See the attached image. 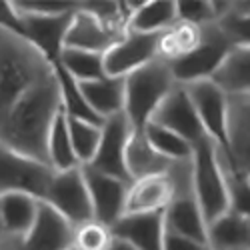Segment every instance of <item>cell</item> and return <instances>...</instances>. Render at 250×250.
<instances>
[{"instance_id":"cb8c5ba5","label":"cell","mask_w":250,"mask_h":250,"mask_svg":"<svg viewBox=\"0 0 250 250\" xmlns=\"http://www.w3.org/2000/svg\"><path fill=\"white\" fill-rule=\"evenodd\" d=\"M178 22L176 2H140L126 22V32L162 34Z\"/></svg>"},{"instance_id":"f1b7e54d","label":"cell","mask_w":250,"mask_h":250,"mask_svg":"<svg viewBox=\"0 0 250 250\" xmlns=\"http://www.w3.org/2000/svg\"><path fill=\"white\" fill-rule=\"evenodd\" d=\"M198 36H200V28L192 24L176 22L172 28H168L158 36V58L166 62L180 58L182 54H186L196 46Z\"/></svg>"},{"instance_id":"836d02e7","label":"cell","mask_w":250,"mask_h":250,"mask_svg":"<svg viewBox=\"0 0 250 250\" xmlns=\"http://www.w3.org/2000/svg\"><path fill=\"white\" fill-rule=\"evenodd\" d=\"M16 8L26 10V12H44V14H56V12H66V10H74L78 6V2H46V0H40V2H32V0H24V2H14Z\"/></svg>"},{"instance_id":"8d00e7d4","label":"cell","mask_w":250,"mask_h":250,"mask_svg":"<svg viewBox=\"0 0 250 250\" xmlns=\"http://www.w3.org/2000/svg\"><path fill=\"white\" fill-rule=\"evenodd\" d=\"M108 250H136V248H134L132 244H128V242H124V240L112 236V242H110Z\"/></svg>"},{"instance_id":"484cf974","label":"cell","mask_w":250,"mask_h":250,"mask_svg":"<svg viewBox=\"0 0 250 250\" xmlns=\"http://www.w3.org/2000/svg\"><path fill=\"white\" fill-rule=\"evenodd\" d=\"M142 134L150 144V148L158 152L168 162H188L192 158V144L180 138L178 134L166 130L154 122H146L142 128Z\"/></svg>"},{"instance_id":"4fadbf2b","label":"cell","mask_w":250,"mask_h":250,"mask_svg":"<svg viewBox=\"0 0 250 250\" xmlns=\"http://www.w3.org/2000/svg\"><path fill=\"white\" fill-rule=\"evenodd\" d=\"M124 34H126L124 30L104 24L100 18H96L90 10L82 6V2H78L76 10L72 12L66 36H64V48L104 54L106 50H110Z\"/></svg>"},{"instance_id":"e575fe53","label":"cell","mask_w":250,"mask_h":250,"mask_svg":"<svg viewBox=\"0 0 250 250\" xmlns=\"http://www.w3.org/2000/svg\"><path fill=\"white\" fill-rule=\"evenodd\" d=\"M0 30L12 32V34H18V36L24 38L22 22H20V14L14 8L12 2H0Z\"/></svg>"},{"instance_id":"44dd1931","label":"cell","mask_w":250,"mask_h":250,"mask_svg":"<svg viewBox=\"0 0 250 250\" xmlns=\"http://www.w3.org/2000/svg\"><path fill=\"white\" fill-rule=\"evenodd\" d=\"M206 242L212 250H250V218L228 210L208 222Z\"/></svg>"},{"instance_id":"8fae6325","label":"cell","mask_w":250,"mask_h":250,"mask_svg":"<svg viewBox=\"0 0 250 250\" xmlns=\"http://www.w3.org/2000/svg\"><path fill=\"white\" fill-rule=\"evenodd\" d=\"M80 168H82V176H84L86 190L90 196L92 218L110 228L124 214V202H126V192L130 182L98 172L90 168V166H80Z\"/></svg>"},{"instance_id":"f546056e","label":"cell","mask_w":250,"mask_h":250,"mask_svg":"<svg viewBox=\"0 0 250 250\" xmlns=\"http://www.w3.org/2000/svg\"><path fill=\"white\" fill-rule=\"evenodd\" d=\"M100 132H102V124L68 118V134H70V142H72V150H74V156L80 166H86L92 162V158L98 150Z\"/></svg>"},{"instance_id":"6da1fadb","label":"cell","mask_w":250,"mask_h":250,"mask_svg":"<svg viewBox=\"0 0 250 250\" xmlns=\"http://www.w3.org/2000/svg\"><path fill=\"white\" fill-rule=\"evenodd\" d=\"M60 108L58 80L56 74H52L24 92L6 112L0 114V142L18 154L48 166V134Z\"/></svg>"},{"instance_id":"8992f818","label":"cell","mask_w":250,"mask_h":250,"mask_svg":"<svg viewBox=\"0 0 250 250\" xmlns=\"http://www.w3.org/2000/svg\"><path fill=\"white\" fill-rule=\"evenodd\" d=\"M42 200L50 204L58 214L64 216L72 226H80L88 220H94L90 196L80 166L70 170L54 172Z\"/></svg>"},{"instance_id":"52a82bcc","label":"cell","mask_w":250,"mask_h":250,"mask_svg":"<svg viewBox=\"0 0 250 250\" xmlns=\"http://www.w3.org/2000/svg\"><path fill=\"white\" fill-rule=\"evenodd\" d=\"M52 174L46 164L34 162L0 142V194L28 192L42 200Z\"/></svg>"},{"instance_id":"603a6c76","label":"cell","mask_w":250,"mask_h":250,"mask_svg":"<svg viewBox=\"0 0 250 250\" xmlns=\"http://www.w3.org/2000/svg\"><path fill=\"white\" fill-rule=\"evenodd\" d=\"M170 164L166 158H162L158 152L150 148V144L144 138L142 130H132L126 150H124V166H126V174L132 180L152 176V174H164L168 172Z\"/></svg>"},{"instance_id":"1f68e13d","label":"cell","mask_w":250,"mask_h":250,"mask_svg":"<svg viewBox=\"0 0 250 250\" xmlns=\"http://www.w3.org/2000/svg\"><path fill=\"white\" fill-rule=\"evenodd\" d=\"M176 14H178V22L200 28L214 22L216 8L214 2H176Z\"/></svg>"},{"instance_id":"f35d334b","label":"cell","mask_w":250,"mask_h":250,"mask_svg":"<svg viewBox=\"0 0 250 250\" xmlns=\"http://www.w3.org/2000/svg\"><path fill=\"white\" fill-rule=\"evenodd\" d=\"M68 250H74V248H68Z\"/></svg>"},{"instance_id":"5bb4252c","label":"cell","mask_w":250,"mask_h":250,"mask_svg":"<svg viewBox=\"0 0 250 250\" xmlns=\"http://www.w3.org/2000/svg\"><path fill=\"white\" fill-rule=\"evenodd\" d=\"M148 122H154L158 126L170 130L184 138L186 142H190L192 146L204 138L202 126L198 122V116L194 112V106L186 94L184 86L176 84L168 94L164 96V100L158 104V108L150 116Z\"/></svg>"},{"instance_id":"9c48e42d","label":"cell","mask_w":250,"mask_h":250,"mask_svg":"<svg viewBox=\"0 0 250 250\" xmlns=\"http://www.w3.org/2000/svg\"><path fill=\"white\" fill-rule=\"evenodd\" d=\"M202 132L216 146L226 150V114H228V96L218 90L210 80H196L184 84Z\"/></svg>"},{"instance_id":"d590c367","label":"cell","mask_w":250,"mask_h":250,"mask_svg":"<svg viewBox=\"0 0 250 250\" xmlns=\"http://www.w3.org/2000/svg\"><path fill=\"white\" fill-rule=\"evenodd\" d=\"M0 250H20V240L2 236L0 238Z\"/></svg>"},{"instance_id":"4316f807","label":"cell","mask_w":250,"mask_h":250,"mask_svg":"<svg viewBox=\"0 0 250 250\" xmlns=\"http://www.w3.org/2000/svg\"><path fill=\"white\" fill-rule=\"evenodd\" d=\"M104 54H96V52H86V50H72V48H64L60 52V58L56 64L66 70L76 82H90V80H98L104 74Z\"/></svg>"},{"instance_id":"d6a6232c","label":"cell","mask_w":250,"mask_h":250,"mask_svg":"<svg viewBox=\"0 0 250 250\" xmlns=\"http://www.w3.org/2000/svg\"><path fill=\"white\" fill-rule=\"evenodd\" d=\"M162 250H212V248L208 246V242H200L188 236H180V234L164 230Z\"/></svg>"},{"instance_id":"7402d4cb","label":"cell","mask_w":250,"mask_h":250,"mask_svg":"<svg viewBox=\"0 0 250 250\" xmlns=\"http://www.w3.org/2000/svg\"><path fill=\"white\" fill-rule=\"evenodd\" d=\"M78 86L90 110L98 118L106 120L124 110V78L102 76L90 82H78Z\"/></svg>"},{"instance_id":"4dcf8cb0","label":"cell","mask_w":250,"mask_h":250,"mask_svg":"<svg viewBox=\"0 0 250 250\" xmlns=\"http://www.w3.org/2000/svg\"><path fill=\"white\" fill-rule=\"evenodd\" d=\"M110 242H112L110 228L96 220H88L80 226H74V236H72L74 250H108Z\"/></svg>"},{"instance_id":"ba28073f","label":"cell","mask_w":250,"mask_h":250,"mask_svg":"<svg viewBox=\"0 0 250 250\" xmlns=\"http://www.w3.org/2000/svg\"><path fill=\"white\" fill-rule=\"evenodd\" d=\"M16 10L20 14L24 38L54 66L60 58V52L64 50V36H66L68 24H70L72 12L76 8L66 10V12H56V14L26 12L20 8H16Z\"/></svg>"},{"instance_id":"d6986e66","label":"cell","mask_w":250,"mask_h":250,"mask_svg":"<svg viewBox=\"0 0 250 250\" xmlns=\"http://www.w3.org/2000/svg\"><path fill=\"white\" fill-rule=\"evenodd\" d=\"M226 96L250 92V46H232L208 78Z\"/></svg>"},{"instance_id":"83f0119b","label":"cell","mask_w":250,"mask_h":250,"mask_svg":"<svg viewBox=\"0 0 250 250\" xmlns=\"http://www.w3.org/2000/svg\"><path fill=\"white\" fill-rule=\"evenodd\" d=\"M214 24L230 46H248V2H226V8L216 16Z\"/></svg>"},{"instance_id":"5b68a950","label":"cell","mask_w":250,"mask_h":250,"mask_svg":"<svg viewBox=\"0 0 250 250\" xmlns=\"http://www.w3.org/2000/svg\"><path fill=\"white\" fill-rule=\"evenodd\" d=\"M230 48L232 46L220 34L214 22L200 26V36L196 46L186 54H182L180 58L168 62L174 82L184 86L196 80H208Z\"/></svg>"},{"instance_id":"3957f363","label":"cell","mask_w":250,"mask_h":250,"mask_svg":"<svg viewBox=\"0 0 250 250\" xmlns=\"http://www.w3.org/2000/svg\"><path fill=\"white\" fill-rule=\"evenodd\" d=\"M176 86L166 60H152L124 78V116L134 130H142L158 104Z\"/></svg>"},{"instance_id":"ffe728a7","label":"cell","mask_w":250,"mask_h":250,"mask_svg":"<svg viewBox=\"0 0 250 250\" xmlns=\"http://www.w3.org/2000/svg\"><path fill=\"white\" fill-rule=\"evenodd\" d=\"M38 204L40 200L28 192L0 194V226H2V234L14 240H22V236L34 224Z\"/></svg>"},{"instance_id":"ac0fdd59","label":"cell","mask_w":250,"mask_h":250,"mask_svg":"<svg viewBox=\"0 0 250 250\" xmlns=\"http://www.w3.org/2000/svg\"><path fill=\"white\" fill-rule=\"evenodd\" d=\"M250 96H228L226 152L236 168L248 174L250 168Z\"/></svg>"},{"instance_id":"d4e9b609","label":"cell","mask_w":250,"mask_h":250,"mask_svg":"<svg viewBox=\"0 0 250 250\" xmlns=\"http://www.w3.org/2000/svg\"><path fill=\"white\" fill-rule=\"evenodd\" d=\"M46 162L52 172H62V170H70V168H78L80 166L72 150V142L68 134V116L64 108L58 110L52 122L48 144H46Z\"/></svg>"},{"instance_id":"277c9868","label":"cell","mask_w":250,"mask_h":250,"mask_svg":"<svg viewBox=\"0 0 250 250\" xmlns=\"http://www.w3.org/2000/svg\"><path fill=\"white\" fill-rule=\"evenodd\" d=\"M190 188L206 220V226L208 222H212L220 214L230 210L226 178L216 156V144L206 136L192 146Z\"/></svg>"},{"instance_id":"74e56055","label":"cell","mask_w":250,"mask_h":250,"mask_svg":"<svg viewBox=\"0 0 250 250\" xmlns=\"http://www.w3.org/2000/svg\"><path fill=\"white\" fill-rule=\"evenodd\" d=\"M2 236H4V234H2V226H0V238H2Z\"/></svg>"},{"instance_id":"9a60e30c","label":"cell","mask_w":250,"mask_h":250,"mask_svg":"<svg viewBox=\"0 0 250 250\" xmlns=\"http://www.w3.org/2000/svg\"><path fill=\"white\" fill-rule=\"evenodd\" d=\"M74 226L50 204L40 200L30 230L20 240V250H68L72 248Z\"/></svg>"},{"instance_id":"e0dca14e","label":"cell","mask_w":250,"mask_h":250,"mask_svg":"<svg viewBox=\"0 0 250 250\" xmlns=\"http://www.w3.org/2000/svg\"><path fill=\"white\" fill-rule=\"evenodd\" d=\"M164 230H166L164 210L122 214L110 226V232L114 238L132 244L136 250H162Z\"/></svg>"},{"instance_id":"2e32d148","label":"cell","mask_w":250,"mask_h":250,"mask_svg":"<svg viewBox=\"0 0 250 250\" xmlns=\"http://www.w3.org/2000/svg\"><path fill=\"white\" fill-rule=\"evenodd\" d=\"M176 184L170 174V168L164 174H152L132 180L126 192V202H124V214L162 212L172 200Z\"/></svg>"},{"instance_id":"7a4b0ae2","label":"cell","mask_w":250,"mask_h":250,"mask_svg":"<svg viewBox=\"0 0 250 250\" xmlns=\"http://www.w3.org/2000/svg\"><path fill=\"white\" fill-rule=\"evenodd\" d=\"M54 74V66L26 38L0 30V114Z\"/></svg>"},{"instance_id":"30bf717a","label":"cell","mask_w":250,"mask_h":250,"mask_svg":"<svg viewBox=\"0 0 250 250\" xmlns=\"http://www.w3.org/2000/svg\"><path fill=\"white\" fill-rule=\"evenodd\" d=\"M160 34L126 32L118 42L104 52V74L112 78H126L134 70L150 64L158 58Z\"/></svg>"},{"instance_id":"7c38bea8","label":"cell","mask_w":250,"mask_h":250,"mask_svg":"<svg viewBox=\"0 0 250 250\" xmlns=\"http://www.w3.org/2000/svg\"><path fill=\"white\" fill-rule=\"evenodd\" d=\"M132 130H134L132 124L124 116V112L106 118L102 122L98 150H96L92 162L86 166H90V168H94L98 172L130 182V178L126 174V166H124V150H126V144H128Z\"/></svg>"}]
</instances>
